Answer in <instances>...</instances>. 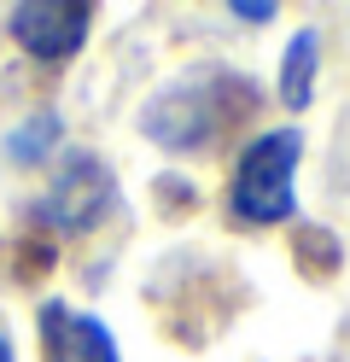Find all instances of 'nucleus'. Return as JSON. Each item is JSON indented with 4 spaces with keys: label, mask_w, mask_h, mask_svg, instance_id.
I'll return each mask as SVG.
<instances>
[{
    "label": "nucleus",
    "mask_w": 350,
    "mask_h": 362,
    "mask_svg": "<svg viewBox=\"0 0 350 362\" xmlns=\"http://www.w3.org/2000/svg\"><path fill=\"white\" fill-rule=\"evenodd\" d=\"M257 94L245 88V76H228V71H181L170 88H158L140 129L146 141H158L163 152H210L222 141V129L251 111Z\"/></svg>",
    "instance_id": "obj_1"
},
{
    "label": "nucleus",
    "mask_w": 350,
    "mask_h": 362,
    "mask_svg": "<svg viewBox=\"0 0 350 362\" xmlns=\"http://www.w3.org/2000/svg\"><path fill=\"white\" fill-rule=\"evenodd\" d=\"M298 152H303V134L298 129H269L240 152L233 164V181H228V205L233 216L245 222H286L298 211Z\"/></svg>",
    "instance_id": "obj_2"
},
{
    "label": "nucleus",
    "mask_w": 350,
    "mask_h": 362,
    "mask_svg": "<svg viewBox=\"0 0 350 362\" xmlns=\"http://www.w3.org/2000/svg\"><path fill=\"white\" fill-rule=\"evenodd\" d=\"M117 205V181L105 170V158L93 152H70L64 164L53 170V187L41 199V216L64 234H82L93 222H105V211Z\"/></svg>",
    "instance_id": "obj_3"
},
{
    "label": "nucleus",
    "mask_w": 350,
    "mask_h": 362,
    "mask_svg": "<svg viewBox=\"0 0 350 362\" xmlns=\"http://www.w3.org/2000/svg\"><path fill=\"white\" fill-rule=\"evenodd\" d=\"M93 6L88 0H23L12 6V41L35 59H70L88 41Z\"/></svg>",
    "instance_id": "obj_4"
},
{
    "label": "nucleus",
    "mask_w": 350,
    "mask_h": 362,
    "mask_svg": "<svg viewBox=\"0 0 350 362\" xmlns=\"http://www.w3.org/2000/svg\"><path fill=\"white\" fill-rule=\"evenodd\" d=\"M41 356L47 362H117V339L105 322L76 304H41Z\"/></svg>",
    "instance_id": "obj_5"
},
{
    "label": "nucleus",
    "mask_w": 350,
    "mask_h": 362,
    "mask_svg": "<svg viewBox=\"0 0 350 362\" xmlns=\"http://www.w3.org/2000/svg\"><path fill=\"white\" fill-rule=\"evenodd\" d=\"M315 59H321V35L315 30H298L286 59H280V100H286L292 111H303L315 100Z\"/></svg>",
    "instance_id": "obj_6"
},
{
    "label": "nucleus",
    "mask_w": 350,
    "mask_h": 362,
    "mask_svg": "<svg viewBox=\"0 0 350 362\" xmlns=\"http://www.w3.org/2000/svg\"><path fill=\"white\" fill-rule=\"evenodd\" d=\"M53 141H59V117H30V123L6 141V152L18 158V164H41V158L53 152Z\"/></svg>",
    "instance_id": "obj_7"
},
{
    "label": "nucleus",
    "mask_w": 350,
    "mask_h": 362,
    "mask_svg": "<svg viewBox=\"0 0 350 362\" xmlns=\"http://www.w3.org/2000/svg\"><path fill=\"white\" fill-rule=\"evenodd\" d=\"M233 18H240V24H269L274 6H263V0H233Z\"/></svg>",
    "instance_id": "obj_8"
},
{
    "label": "nucleus",
    "mask_w": 350,
    "mask_h": 362,
    "mask_svg": "<svg viewBox=\"0 0 350 362\" xmlns=\"http://www.w3.org/2000/svg\"><path fill=\"white\" fill-rule=\"evenodd\" d=\"M0 362H12V345H6V333H0Z\"/></svg>",
    "instance_id": "obj_9"
}]
</instances>
